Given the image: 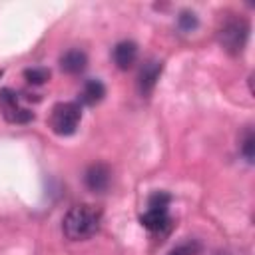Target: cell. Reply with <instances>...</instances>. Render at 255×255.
Segmentation results:
<instances>
[{"label":"cell","mask_w":255,"mask_h":255,"mask_svg":"<svg viewBox=\"0 0 255 255\" xmlns=\"http://www.w3.org/2000/svg\"><path fill=\"white\" fill-rule=\"evenodd\" d=\"M106 96V86L100 82V80H86L82 90H80V102L86 104V106H96L98 102H102Z\"/></svg>","instance_id":"cell-10"},{"label":"cell","mask_w":255,"mask_h":255,"mask_svg":"<svg viewBox=\"0 0 255 255\" xmlns=\"http://www.w3.org/2000/svg\"><path fill=\"white\" fill-rule=\"evenodd\" d=\"M159 76H161V62L159 60L143 62V66L139 68V76H137V86H139L141 96H149L153 92Z\"/></svg>","instance_id":"cell-7"},{"label":"cell","mask_w":255,"mask_h":255,"mask_svg":"<svg viewBox=\"0 0 255 255\" xmlns=\"http://www.w3.org/2000/svg\"><path fill=\"white\" fill-rule=\"evenodd\" d=\"M86 64H88V56L78 48H72V50L64 52L62 58H60V68L66 74H80V72L86 70Z\"/></svg>","instance_id":"cell-9"},{"label":"cell","mask_w":255,"mask_h":255,"mask_svg":"<svg viewBox=\"0 0 255 255\" xmlns=\"http://www.w3.org/2000/svg\"><path fill=\"white\" fill-rule=\"evenodd\" d=\"M110 179H112V171L106 163H92L84 173V183L94 193L106 191L110 185Z\"/></svg>","instance_id":"cell-6"},{"label":"cell","mask_w":255,"mask_h":255,"mask_svg":"<svg viewBox=\"0 0 255 255\" xmlns=\"http://www.w3.org/2000/svg\"><path fill=\"white\" fill-rule=\"evenodd\" d=\"M0 112H2L4 120L10 124H28L34 120V112H30L22 104L20 96L10 88L0 90Z\"/></svg>","instance_id":"cell-5"},{"label":"cell","mask_w":255,"mask_h":255,"mask_svg":"<svg viewBox=\"0 0 255 255\" xmlns=\"http://www.w3.org/2000/svg\"><path fill=\"white\" fill-rule=\"evenodd\" d=\"M24 78H26L32 86H42L44 82L50 80V70H48V68H42V66H38V68H28V70L24 72Z\"/></svg>","instance_id":"cell-12"},{"label":"cell","mask_w":255,"mask_h":255,"mask_svg":"<svg viewBox=\"0 0 255 255\" xmlns=\"http://www.w3.org/2000/svg\"><path fill=\"white\" fill-rule=\"evenodd\" d=\"M169 203H171V195L165 191H155L147 197V207L141 213L139 221L141 225L157 235H165L171 229V215H169Z\"/></svg>","instance_id":"cell-2"},{"label":"cell","mask_w":255,"mask_h":255,"mask_svg":"<svg viewBox=\"0 0 255 255\" xmlns=\"http://www.w3.org/2000/svg\"><path fill=\"white\" fill-rule=\"evenodd\" d=\"M217 38H219V44L223 46L225 52L239 54V52H243L247 38H249V22L245 18H239V16L227 18L223 22V26L219 28Z\"/></svg>","instance_id":"cell-4"},{"label":"cell","mask_w":255,"mask_h":255,"mask_svg":"<svg viewBox=\"0 0 255 255\" xmlns=\"http://www.w3.org/2000/svg\"><path fill=\"white\" fill-rule=\"evenodd\" d=\"M239 151L249 163H253V157H255V133H253L251 128H247L243 131V135L239 139Z\"/></svg>","instance_id":"cell-11"},{"label":"cell","mask_w":255,"mask_h":255,"mask_svg":"<svg viewBox=\"0 0 255 255\" xmlns=\"http://www.w3.org/2000/svg\"><path fill=\"white\" fill-rule=\"evenodd\" d=\"M82 122V106L78 102H60L52 108L50 128L58 135H72Z\"/></svg>","instance_id":"cell-3"},{"label":"cell","mask_w":255,"mask_h":255,"mask_svg":"<svg viewBox=\"0 0 255 255\" xmlns=\"http://www.w3.org/2000/svg\"><path fill=\"white\" fill-rule=\"evenodd\" d=\"M177 26L181 32H191L197 28V16L193 12H181L177 18Z\"/></svg>","instance_id":"cell-13"},{"label":"cell","mask_w":255,"mask_h":255,"mask_svg":"<svg viewBox=\"0 0 255 255\" xmlns=\"http://www.w3.org/2000/svg\"><path fill=\"white\" fill-rule=\"evenodd\" d=\"M100 225H102V211L90 203L74 205L72 209H68L62 221L64 235L70 241H84L94 237L100 231Z\"/></svg>","instance_id":"cell-1"},{"label":"cell","mask_w":255,"mask_h":255,"mask_svg":"<svg viewBox=\"0 0 255 255\" xmlns=\"http://www.w3.org/2000/svg\"><path fill=\"white\" fill-rule=\"evenodd\" d=\"M112 58H114V64H116L120 70L131 68L133 62H135V58H137V46H135V42H131V40L118 42V44L114 46Z\"/></svg>","instance_id":"cell-8"},{"label":"cell","mask_w":255,"mask_h":255,"mask_svg":"<svg viewBox=\"0 0 255 255\" xmlns=\"http://www.w3.org/2000/svg\"><path fill=\"white\" fill-rule=\"evenodd\" d=\"M0 78H2V70H0Z\"/></svg>","instance_id":"cell-15"},{"label":"cell","mask_w":255,"mask_h":255,"mask_svg":"<svg viewBox=\"0 0 255 255\" xmlns=\"http://www.w3.org/2000/svg\"><path fill=\"white\" fill-rule=\"evenodd\" d=\"M199 253V243L197 241H185L179 243L177 247H173L167 255H197Z\"/></svg>","instance_id":"cell-14"}]
</instances>
